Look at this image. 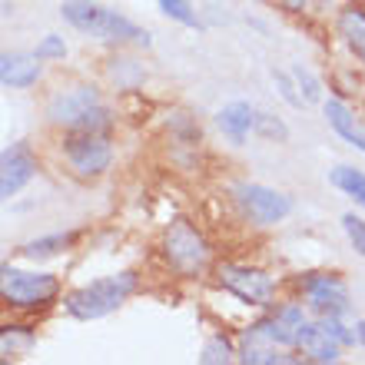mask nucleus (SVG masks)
<instances>
[{
  "label": "nucleus",
  "instance_id": "f257e3e1",
  "mask_svg": "<svg viewBox=\"0 0 365 365\" xmlns=\"http://www.w3.org/2000/svg\"><path fill=\"white\" fill-rule=\"evenodd\" d=\"M60 17L67 20L73 30H80L83 37H93L100 43H113V47H150V34L130 17H123L120 10H110L96 0H63L60 4Z\"/></svg>",
  "mask_w": 365,
  "mask_h": 365
},
{
  "label": "nucleus",
  "instance_id": "f03ea898",
  "mask_svg": "<svg viewBox=\"0 0 365 365\" xmlns=\"http://www.w3.org/2000/svg\"><path fill=\"white\" fill-rule=\"evenodd\" d=\"M136 289H140V276L133 269L110 272V276H100L93 282H87V286L67 292L63 309H67V316L80 319V322H96V319L116 312Z\"/></svg>",
  "mask_w": 365,
  "mask_h": 365
},
{
  "label": "nucleus",
  "instance_id": "7ed1b4c3",
  "mask_svg": "<svg viewBox=\"0 0 365 365\" xmlns=\"http://www.w3.org/2000/svg\"><path fill=\"white\" fill-rule=\"evenodd\" d=\"M160 256L166 269L180 279H200L212 262V246L202 230L190 220H173L160 236Z\"/></svg>",
  "mask_w": 365,
  "mask_h": 365
},
{
  "label": "nucleus",
  "instance_id": "20e7f679",
  "mask_svg": "<svg viewBox=\"0 0 365 365\" xmlns=\"http://www.w3.org/2000/svg\"><path fill=\"white\" fill-rule=\"evenodd\" d=\"M232 206L240 210V216L256 230H272L279 222H286L296 210L292 196L266 182H236L230 190Z\"/></svg>",
  "mask_w": 365,
  "mask_h": 365
},
{
  "label": "nucleus",
  "instance_id": "39448f33",
  "mask_svg": "<svg viewBox=\"0 0 365 365\" xmlns=\"http://www.w3.org/2000/svg\"><path fill=\"white\" fill-rule=\"evenodd\" d=\"M0 292L10 309H47L60 299V279L47 269H20V266H4L0 269Z\"/></svg>",
  "mask_w": 365,
  "mask_h": 365
},
{
  "label": "nucleus",
  "instance_id": "423d86ee",
  "mask_svg": "<svg viewBox=\"0 0 365 365\" xmlns=\"http://www.w3.org/2000/svg\"><path fill=\"white\" fill-rule=\"evenodd\" d=\"M60 156L77 180H100L113 166V143H110V133L67 130L60 143Z\"/></svg>",
  "mask_w": 365,
  "mask_h": 365
},
{
  "label": "nucleus",
  "instance_id": "0eeeda50",
  "mask_svg": "<svg viewBox=\"0 0 365 365\" xmlns=\"http://www.w3.org/2000/svg\"><path fill=\"white\" fill-rule=\"evenodd\" d=\"M296 292L316 319L352 312V292H349V282L342 279V272H302L296 279Z\"/></svg>",
  "mask_w": 365,
  "mask_h": 365
},
{
  "label": "nucleus",
  "instance_id": "6e6552de",
  "mask_svg": "<svg viewBox=\"0 0 365 365\" xmlns=\"http://www.w3.org/2000/svg\"><path fill=\"white\" fill-rule=\"evenodd\" d=\"M216 286L222 292L236 296L252 309L276 306V279L259 266H242V262H220L216 266Z\"/></svg>",
  "mask_w": 365,
  "mask_h": 365
},
{
  "label": "nucleus",
  "instance_id": "1a4fd4ad",
  "mask_svg": "<svg viewBox=\"0 0 365 365\" xmlns=\"http://www.w3.org/2000/svg\"><path fill=\"white\" fill-rule=\"evenodd\" d=\"M103 103V90L96 87V83H67V87L53 90L47 96V103H43V116H47L50 126H57V130H77L87 113L93 106Z\"/></svg>",
  "mask_w": 365,
  "mask_h": 365
},
{
  "label": "nucleus",
  "instance_id": "9d476101",
  "mask_svg": "<svg viewBox=\"0 0 365 365\" xmlns=\"http://www.w3.org/2000/svg\"><path fill=\"white\" fill-rule=\"evenodd\" d=\"M312 319H316V316L306 309V302H302V299H292V302L269 306V309H266V316L256 319L252 326L259 329L272 346L289 349V352H292V349H299V339H302V332L309 329V322H312Z\"/></svg>",
  "mask_w": 365,
  "mask_h": 365
},
{
  "label": "nucleus",
  "instance_id": "9b49d317",
  "mask_svg": "<svg viewBox=\"0 0 365 365\" xmlns=\"http://www.w3.org/2000/svg\"><path fill=\"white\" fill-rule=\"evenodd\" d=\"M37 176V156L27 143H10L0 156V196L14 200Z\"/></svg>",
  "mask_w": 365,
  "mask_h": 365
},
{
  "label": "nucleus",
  "instance_id": "f8f14e48",
  "mask_svg": "<svg viewBox=\"0 0 365 365\" xmlns=\"http://www.w3.org/2000/svg\"><path fill=\"white\" fill-rule=\"evenodd\" d=\"M256 116H259V110L250 100H230L226 106H220L216 126L232 146H242L250 140V133H256Z\"/></svg>",
  "mask_w": 365,
  "mask_h": 365
},
{
  "label": "nucleus",
  "instance_id": "ddd939ff",
  "mask_svg": "<svg viewBox=\"0 0 365 365\" xmlns=\"http://www.w3.org/2000/svg\"><path fill=\"white\" fill-rule=\"evenodd\" d=\"M43 80V60L37 53H4L0 57V83L7 90H30Z\"/></svg>",
  "mask_w": 365,
  "mask_h": 365
},
{
  "label": "nucleus",
  "instance_id": "4468645a",
  "mask_svg": "<svg viewBox=\"0 0 365 365\" xmlns=\"http://www.w3.org/2000/svg\"><path fill=\"white\" fill-rule=\"evenodd\" d=\"M322 116H326L329 130H332L342 143H349L352 150H359V153L365 156V130H362V123L356 120V113H352L342 100H336V96L322 100Z\"/></svg>",
  "mask_w": 365,
  "mask_h": 365
},
{
  "label": "nucleus",
  "instance_id": "2eb2a0df",
  "mask_svg": "<svg viewBox=\"0 0 365 365\" xmlns=\"http://www.w3.org/2000/svg\"><path fill=\"white\" fill-rule=\"evenodd\" d=\"M240 362H246V365H286V362H292V356H289V349L272 346L256 326H246V332H242V339H240Z\"/></svg>",
  "mask_w": 365,
  "mask_h": 365
},
{
  "label": "nucleus",
  "instance_id": "dca6fc26",
  "mask_svg": "<svg viewBox=\"0 0 365 365\" xmlns=\"http://www.w3.org/2000/svg\"><path fill=\"white\" fill-rule=\"evenodd\" d=\"M296 352H302L309 362H322V365L339 362V359H342V346H339L336 339L322 329V322H319V319H312V322H309V329L302 332V339H299Z\"/></svg>",
  "mask_w": 365,
  "mask_h": 365
},
{
  "label": "nucleus",
  "instance_id": "f3484780",
  "mask_svg": "<svg viewBox=\"0 0 365 365\" xmlns=\"http://www.w3.org/2000/svg\"><path fill=\"white\" fill-rule=\"evenodd\" d=\"M80 232L77 230H63V232H50V236H37L30 242H20L17 246V256L20 259H30V262H43V259H53L60 252H67L73 242H77Z\"/></svg>",
  "mask_w": 365,
  "mask_h": 365
},
{
  "label": "nucleus",
  "instance_id": "a211bd4d",
  "mask_svg": "<svg viewBox=\"0 0 365 365\" xmlns=\"http://www.w3.org/2000/svg\"><path fill=\"white\" fill-rule=\"evenodd\" d=\"M336 30H339V37H342V43L349 47V53L359 63H365V10L342 7L336 17Z\"/></svg>",
  "mask_w": 365,
  "mask_h": 365
},
{
  "label": "nucleus",
  "instance_id": "6ab92c4d",
  "mask_svg": "<svg viewBox=\"0 0 365 365\" xmlns=\"http://www.w3.org/2000/svg\"><path fill=\"white\" fill-rule=\"evenodd\" d=\"M329 180L339 192H346L365 210V170H356V166H336L329 170Z\"/></svg>",
  "mask_w": 365,
  "mask_h": 365
},
{
  "label": "nucleus",
  "instance_id": "aec40b11",
  "mask_svg": "<svg viewBox=\"0 0 365 365\" xmlns=\"http://www.w3.org/2000/svg\"><path fill=\"white\" fill-rule=\"evenodd\" d=\"M232 359H240V346H232L222 332L206 339V346H202V352H200L202 365H230Z\"/></svg>",
  "mask_w": 365,
  "mask_h": 365
},
{
  "label": "nucleus",
  "instance_id": "412c9836",
  "mask_svg": "<svg viewBox=\"0 0 365 365\" xmlns=\"http://www.w3.org/2000/svg\"><path fill=\"white\" fill-rule=\"evenodd\" d=\"M319 322H322V329H326L342 349L359 346V329L349 326V316H319Z\"/></svg>",
  "mask_w": 365,
  "mask_h": 365
},
{
  "label": "nucleus",
  "instance_id": "4be33fe9",
  "mask_svg": "<svg viewBox=\"0 0 365 365\" xmlns=\"http://www.w3.org/2000/svg\"><path fill=\"white\" fill-rule=\"evenodd\" d=\"M292 77H296L299 93H302V100H306V103H319V106H322V100H326V96H322V83H319V77L306 67V63H292Z\"/></svg>",
  "mask_w": 365,
  "mask_h": 365
},
{
  "label": "nucleus",
  "instance_id": "5701e85b",
  "mask_svg": "<svg viewBox=\"0 0 365 365\" xmlns=\"http://www.w3.org/2000/svg\"><path fill=\"white\" fill-rule=\"evenodd\" d=\"M156 4H160V10L173 24H182V27H192V30L200 27V14H196V7L190 0H156Z\"/></svg>",
  "mask_w": 365,
  "mask_h": 365
},
{
  "label": "nucleus",
  "instance_id": "b1692460",
  "mask_svg": "<svg viewBox=\"0 0 365 365\" xmlns=\"http://www.w3.org/2000/svg\"><path fill=\"white\" fill-rule=\"evenodd\" d=\"M269 77H272V83H276L279 96H282V100H286L289 106H296V110H302V106H306L302 93H299L296 77H292V70H276V67H272V70H269Z\"/></svg>",
  "mask_w": 365,
  "mask_h": 365
},
{
  "label": "nucleus",
  "instance_id": "393cba45",
  "mask_svg": "<svg viewBox=\"0 0 365 365\" xmlns=\"http://www.w3.org/2000/svg\"><path fill=\"white\" fill-rule=\"evenodd\" d=\"M256 133L262 136V140H269V143H286L289 140V126L282 123V116L276 113H262L256 116Z\"/></svg>",
  "mask_w": 365,
  "mask_h": 365
},
{
  "label": "nucleus",
  "instance_id": "a878e982",
  "mask_svg": "<svg viewBox=\"0 0 365 365\" xmlns=\"http://www.w3.org/2000/svg\"><path fill=\"white\" fill-rule=\"evenodd\" d=\"M342 232H346L349 246L356 250V256L365 259V220L359 212H342Z\"/></svg>",
  "mask_w": 365,
  "mask_h": 365
},
{
  "label": "nucleus",
  "instance_id": "bb28decb",
  "mask_svg": "<svg viewBox=\"0 0 365 365\" xmlns=\"http://www.w3.org/2000/svg\"><path fill=\"white\" fill-rule=\"evenodd\" d=\"M34 53H37L43 63H53V60H63L67 57V40L60 37V34H47V37L40 40L37 47H34Z\"/></svg>",
  "mask_w": 365,
  "mask_h": 365
},
{
  "label": "nucleus",
  "instance_id": "cd10ccee",
  "mask_svg": "<svg viewBox=\"0 0 365 365\" xmlns=\"http://www.w3.org/2000/svg\"><path fill=\"white\" fill-rule=\"evenodd\" d=\"M276 4L286 10V14H302V10H306L312 0H276Z\"/></svg>",
  "mask_w": 365,
  "mask_h": 365
},
{
  "label": "nucleus",
  "instance_id": "c85d7f7f",
  "mask_svg": "<svg viewBox=\"0 0 365 365\" xmlns=\"http://www.w3.org/2000/svg\"><path fill=\"white\" fill-rule=\"evenodd\" d=\"M356 329H359V346L365 349V319H359V322H356Z\"/></svg>",
  "mask_w": 365,
  "mask_h": 365
}]
</instances>
